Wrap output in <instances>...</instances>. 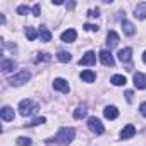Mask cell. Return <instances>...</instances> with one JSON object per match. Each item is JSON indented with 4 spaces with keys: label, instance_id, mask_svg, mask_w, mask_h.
Listing matches in <instances>:
<instances>
[{
    "label": "cell",
    "instance_id": "3",
    "mask_svg": "<svg viewBox=\"0 0 146 146\" xmlns=\"http://www.w3.org/2000/svg\"><path fill=\"white\" fill-rule=\"evenodd\" d=\"M29 78H31L29 70H19L17 74H14V76L9 79V84H11V86H23L24 83L29 81Z\"/></svg>",
    "mask_w": 146,
    "mask_h": 146
},
{
    "label": "cell",
    "instance_id": "1",
    "mask_svg": "<svg viewBox=\"0 0 146 146\" xmlns=\"http://www.w3.org/2000/svg\"><path fill=\"white\" fill-rule=\"evenodd\" d=\"M76 136V131L72 127H64L55 134V143H62V144H69Z\"/></svg>",
    "mask_w": 146,
    "mask_h": 146
},
{
    "label": "cell",
    "instance_id": "29",
    "mask_svg": "<svg viewBox=\"0 0 146 146\" xmlns=\"http://www.w3.org/2000/svg\"><path fill=\"white\" fill-rule=\"evenodd\" d=\"M88 16H90V17H98V16H100V11H98V9H91V11L88 12Z\"/></svg>",
    "mask_w": 146,
    "mask_h": 146
},
{
    "label": "cell",
    "instance_id": "36",
    "mask_svg": "<svg viewBox=\"0 0 146 146\" xmlns=\"http://www.w3.org/2000/svg\"><path fill=\"white\" fill-rule=\"evenodd\" d=\"M143 62H144V64H146V52H144V53H143Z\"/></svg>",
    "mask_w": 146,
    "mask_h": 146
},
{
    "label": "cell",
    "instance_id": "26",
    "mask_svg": "<svg viewBox=\"0 0 146 146\" xmlns=\"http://www.w3.org/2000/svg\"><path fill=\"white\" fill-rule=\"evenodd\" d=\"M45 122H46V119H45V117H36V119H35V120H31L28 125H40V124H45Z\"/></svg>",
    "mask_w": 146,
    "mask_h": 146
},
{
    "label": "cell",
    "instance_id": "8",
    "mask_svg": "<svg viewBox=\"0 0 146 146\" xmlns=\"http://www.w3.org/2000/svg\"><path fill=\"white\" fill-rule=\"evenodd\" d=\"M53 90L62 91V93H69V83L65 79H62V78H57L53 81Z\"/></svg>",
    "mask_w": 146,
    "mask_h": 146
},
{
    "label": "cell",
    "instance_id": "28",
    "mask_svg": "<svg viewBox=\"0 0 146 146\" xmlns=\"http://www.w3.org/2000/svg\"><path fill=\"white\" fill-rule=\"evenodd\" d=\"M84 29H86V31H98L100 28H98L96 24H84Z\"/></svg>",
    "mask_w": 146,
    "mask_h": 146
},
{
    "label": "cell",
    "instance_id": "35",
    "mask_svg": "<svg viewBox=\"0 0 146 146\" xmlns=\"http://www.w3.org/2000/svg\"><path fill=\"white\" fill-rule=\"evenodd\" d=\"M0 23L5 24V16H4V14H0Z\"/></svg>",
    "mask_w": 146,
    "mask_h": 146
},
{
    "label": "cell",
    "instance_id": "7",
    "mask_svg": "<svg viewBox=\"0 0 146 146\" xmlns=\"http://www.w3.org/2000/svg\"><path fill=\"white\" fill-rule=\"evenodd\" d=\"M95 62H96V53H95V52H86V53L81 57V60H79L81 65H93Z\"/></svg>",
    "mask_w": 146,
    "mask_h": 146
},
{
    "label": "cell",
    "instance_id": "20",
    "mask_svg": "<svg viewBox=\"0 0 146 146\" xmlns=\"http://www.w3.org/2000/svg\"><path fill=\"white\" fill-rule=\"evenodd\" d=\"M110 83H112L113 86H124V84L127 83V79H125L124 76H120V74H115V76L110 79Z\"/></svg>",
    "mask_w": 146,
    "mask_h": 146
},
{
    "label": "cell",
    "instance_id": "18",
    "mask_svg": "<svg viewBox=\"0 0 146 146\" xmlns=\"http://www.w3.org/2000/svg\"><path fill=\"white\" fill-rule=\"evenodd\" d=\"M38 36L41 38V41H50V40H52V33H50L48 28H45V26H40V29H38Z\"/></svg>",
    "mask_w": 146,
    "mask_h": 146
},
{
    "label": "cell",
    "instance_id": "5",
    "mask_svg": "<svg viewBox=\"0 0 146 146\" xmlns=\"http://www.w3.org/2000/svg\"><path fill=\"white\" fill-rule=\"evenodd\" d=\"M100 60H102V64L107 65V67H113V64H115V58H113V55H112L108 50H102V52H100Z\"/></svg>",
    "mask_w": 146,
    "mask_h": 146
},
{
    "label": "cell",
    "instance_id": "30",
    "mask_svg": "<svg viewBox=\"0 0 146 146\" xmlns=\"http://www.w3.org/2000/svg\"><path fill=\"white\" fill-rule=\"evenodd\" d=\"M139 110H141V115H143V117H146V102H144V103H141Z\"/></svg>",
    "mask_w": 146,
    "mask_h": 146
},
{
    "label": "cell",
    "instance_id": "11",
    "mask_svg": "<svg viewBox=\"0 0 146 146\" xmlns=\"http://www.w3.org/2000/svg\"><path fill=\"white\" fill-rule=\"evenodd\" d=\"M0 117H2V120H5V122H11V120H14V110L5 105V107H2V110H0Z\"/></svg>",
    "mask_w": 146,
    "mask_h": 146
},
{
    "label": "cell",
    "instance_id": "4",
    "mask_svg": "<svg viewBox=\"0 0 146 146\" xmlns=\"http://www.w3.org/2000/svg\"><path fill=\"white\" fill-rule=\"evenodd\" d=\"M88 127H90V131H93L95 134H103V132H105V127H103L102 120L96 119V117H90V119H88Z\"/></svg>",
    "mask_w": 146,
    "mask_h": 146
},
{
    "label": "cell",
    "instance_id": "21",
    "mask_svg": "<svg viewBox=\"0 0 146 146\" xmlns=\"http://www.w3.org/2000/svg\"><path fill=\"white\" fill-rule=\"evenodd\" d=\"M86 113H88L86 105H81V107L76 108V112H74V119H83V117H86Z\"/></svg>",
    "mask_w": 146,
    "mask_h": 146
},
{
    "label": "cell",
    "instance_id": "24",
    "mask_svg": "<svg viewBox=\"0 0 146 146\" xmlns=\"http://www.w3.org/2000/svg\"><path fill=\"white\" fill-rule=\"evenodd\" d=\"M17 146H31V139L26 136H21L17 137Z\"/></svg>",
    "mask_w": 146,
    "mask_h": 146
},
{
    "label": "cell",
    "instance_id": "33",
    "mask_svg": "<svg viewBox=\"0 0 146 146\" xmlns=\"http://www.w3.org/2000/svg\"><path fill=\"white\" fill-rule=\"evenodd\" d=\"M65 7H67V9H74V7H76V4H74V2H67V4H65Z\"/></svg>",
    "mask_w": 146,
    "mask_h": 146
},
{
    "label": "cell",
    "instance_id": "14",
    "mask_svg": "<svg viewBox=\"0 0 146 146\" xmlns=\"http://www.w3.org/2000/svg\"><path fill=\"white\" fill-rule=\"evenodd\" d=\"M103 115L107 117V119H110V120H113V119H117L119 117V110L115 108V107H105V110H103Z\"/></svg>",
    "mask_w": 146,
    "mask_h": 146
},
{
    "label": "cell",
    "instance_id": "6",
    "mask_svg": "<svg viewBox=\"0 0 146 146\" xmlns=\"http://www.w3.org/2000/svg\"><path fill=\"white\" fill-rule=\"evenodd\" d=\"M17 67V62L14 60V58H4L2 62H0V69H2V72H11V70H14Z\"/></svg>",
    "mask_w": 146,
    "mask_h": 146
},
{
    "label": "cell",
    "instance_id": "23",
    "mask_svg": "<svg viewBox=\"0 0 146 146\" xmlns=\"http://www.w3.org/2000/svg\"><path fill=\"white\" fill-rule=\"evenodd\" d=\"M26 36H28V40H29V41H33V40H36L38 31H36L35 28H26Z\"/></svg>",
    "mask_w": 146,
    "mask_h": 146
},
{
    "label": "cell",
    "instance_id": "25",
    "mask_svg": "<svg viewBox=\"0 0 146 146\" xmlns=\"http://www.w3.org/2000/svg\"><path fill=\"white\" fill-rule=\"evenodd\" d=\"M16 12H17V14H21V16L29 14V7H28V5H19V7L16 9Z\"/></svg>",
    "mask_w": 146,
    "mask_h": 146
},
{
    "label": "cell",
    "instance_id": "34",
    "mask_svg": "<svg viewBox=\"0 0 146 146\" xmlns=\"http://www.w3.org/2000/svg\"><path fill=\"white\" fill-rule=\"evenodd\" d=\"M52 4H53V5H62L64 2H62V0H53V2H52Z\"/></svg>",
    "mask_w": 146,
    "mask_h": 146
},
{
    "label": "cell",
    "instance_id": "17",
    "mask_svg": "<svg viewBox=\"0 0 146 146\" xmlns=\"http://www.w3.org/2000/svg\"><path fill=\"white\" fill-rule=\"evenodd\" d=\"M122 29H124V33L127 35V36H132L134 33H136V28H134V24L132 23H129V21H122Z\"/></svg>",
    "mask_w": 146,
    "mask_h": 146
},
{
    "label": "cell",
    "instance_id": "16",
    "mask_svg": "<svg viewBox=\"0 0 146 146\" xmlns=\"http://www.w3.org/2000/svg\"><path fill=\"white\" fill-rule=\"evenodd\" d=\"M131 55H132V50H131V48H122V50L117 53V57H119L120 62H129V60H131Z\"/></svg>",
    "mask_w": 146,
    "mask_h": 146
},
{
    "label": "cell",
    "instance_id": "9",
    "mask_svg": "<svg viewBox=\"0 0 146 146\" xmlns=\"http://www.w3.org/2000/svg\"><path fill=\"white\" fill-rule=\"evenodd\" d=\"M62 41L64 43H72V41H76V38H78V33H76V29H65L64 33H62Z\"/></svg>",
    "mask_w": 146,
    "mask_h": 146
},
{
    "label": "cell",
    "instance_id": "12",
    "mask_svg": "<svg viewBox=\"0 0 146 146\" xmlns=\"http://www.w3.org/2000/svg\"><path fill=\"white\" fill-rule=\"evenodd\" d=\"M107 45H108L110 50L119 45V35L115 31H108V35H107Z\"/></svg>",
    "mask_w": 146,
    "mask_h": 146
},
{
    "label": "cell",
    "instance_id": "13",
    "mask_svg": "<svg viewBox=\"0 0 146 146\" xmlns=\"http://www.w3.org/2000/svg\"><path fill=\"white\" fill-rule=\"evenodd\" d=\"M136 134V127L132 125V124H127L124 129H122V132H120V137L122 139H129V137H132Z\"/></svg>",
    "mask_w": 146,
    "mask_h": 146
},
{
    "label": "cell",
    "instance_id": "22",
    "mask_svg": "<svg viewBox=\"0 0 146 146\" xmlns=\"http://www.w3.org/2000/svg\"><path fill=\"white\" fill-rule=\"evenodd\" d=\"M57 58L60 60V62H64V64H67V62H70V53L69 52H58V55H57Z\"/></svg>",
    "mask_w": 146,
    "mask_h": 146
},
{
    "label": "cell",
    "instance_id": "32",
    "mask_svg": "<svg viewBox=\"0 0 146 146\" xmlns=\"http://www.w3.org/2000/svg\"><path fill=\"white\" fill-rule=\"evenodd\" d=\"M125 98L127 102H132V91H125Z\"/></svg>",
    "mask_w": 146,
    "mask_h": 146
},
{
    "label": "cell",
    "instance_id": "19",
    "mask_svg": "<svg viewBox=\"0 0 146 146\" xmlns=\"http://www.w3.org/2000/svg\"><path fill=\"white\" fill-rule=\"evenodd\" d=\"M81 79L84 81V83H93L95 79H96V74L93 70H83L81 72Z\"/></svg>",
    "mask_w": 146,
    "mask_h": 146
},
{
    "label": "cell",
    "instance_id": "31",
    "mask_svg": "<svg viewBox=\"0 0 146 146\" xmlns=\"http://www.w3.org/2000/svg\"><path fill=\"white\" fill-rule=\"evenodd\" d=\"M33 16H40V4H36L33 7Z\"/></svg>",
    "mask_w": 146,
    "mask_h": 146
},
{
    "label": "cell",
    "instance_id": "2",
    "mask_svg": "<svg viewBox=\"0 0 146 146\" xmlns=\"http://www.w3.org/2000/svg\"><path fill=\"white\" fill-rule=\"evenodd\" d=\"M38 110V103L33 102V100H23L19 103V113L23 117H29V115H35Z\"/></svg>",
    "mask_w": 146,
    "mask_h": 146
},
{
    "label": "cell",
    "instance_id": "27",
    "mask_svg": "<svg viewBox=\"0 0 146 146\" xmlns=\"http://www.w3.org/2000/svg\"><path fill=\"white\" fill-rule=\"evenodd\" d=\"M48 60H50L48 53H38V57H36V62H48Z\"/></svg>",
    "mask_w": 146,
    "mask_h": 146
},
{
    "label": "cell",
    "instance_id": "15",
    "mask_svg": "<svg viewBox=\"0 0 146 146\" xmlns=\"http://www.w3.org/2000/svg\"><path fill=\"white\" fill-rule=\"evenodd\" d=\"M134 16H136L137 19H146V2L137 4V7H136V11H134Z\"/></svg>",
    "mask_w": 146,
    "mask_h": 146
},
{
    "label": "cell",
    "instance_id": "10",
    "mask_svg": "<svg viewBox=\"0 0 146 146\" xmlns=\"http://www.w3.org/2000/svg\"><path fill=\"white\" fill-rule=\"evenodd\" d=\"M134 86L137 90H144L146 88V76L143 74V72H136L134 74Z\"/></svg>",
    "mask_w": 146,
    "mask_h": 146
}]
</instances>
